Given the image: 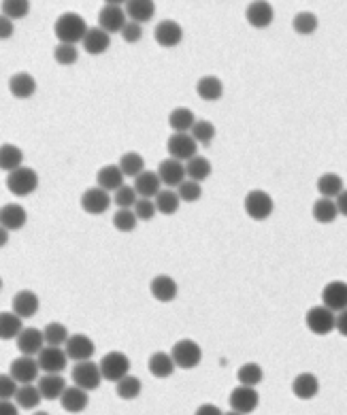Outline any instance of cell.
Listing matches in <instances>:
<instances>
[{"mask_svg":"<svg viewBox=\"0 0 347 415\" xmlns=\"http://www.w3.org/2000/svg\"><path fill=\"white\" fill-rule=\"evenodd\" d=\"M54 32L60 43H73V45H77V43L83 41L85 32H88V24H85V19L79 13L69 11L56 19Z\"/></svg>","mask_w":347,"mask_h":415,"instance_id":"1","label":"cell"},{"mask_svg":"<svg viewBox=\"0 0 347 415\" xmlns=\"http://www.w3.org/2000/svg\"><path fill=\"white\" fill-rule=\"evenodd\" d=\"M7 188L13 196H30L38 188V175L30 166H17L7 175Z\"/></svg>","mask_w":347,"mask_h":415,"instance_id":"2","label":"cell"},{"mask_svg":"<svg viewBox=\"0 0 347 415\" xmlns=\"http://www.w3.org/2000/svg\"><path fill=\"white\" fill-rule=\"evenodd\" d=\"M170 356L175 360V366L183 368V370H190V368H197L203 360V349L197 341L192 339H181L172 345L170 349Z\"/></svg>","mask_w":347,"mask_h":415,"instance_id":"3","label":"cell"},{"mask_svg":"<svg viewBox=\"0 0 347 415\" xmlns=\"http://www.w3.org/2000/svg\"><path fill=\"white\" fill-rule=\"evenodd\" d=\"M305 324L307 328L317 335V337H324V335H331L335 330V324H337V315L333 309H328L326 304H317V307H311L305 315Z\"/></svg>","mask_w":347,"mask_h":415,"instance_id":"4","label":"cell"},{"mask_svg":"<svg viewBox=\"0 0 347 415\" xmlns=\"http://www.w3.org/2000/svg\"><path fill=\"white\" fill-rule=\"evenodd\" d=\"M275 203L271 199V194H267L265 190H251L245 196V213L256 222H265L273 215Z\"/></svg>","mask_w":347,"mask_h":415,"instance_id":"5","label":"cell"},{"mask_svg":"<svg viewBox=\"0 0 347 415\" xmlns=\"http://www.w3.org/2000/svg\"><path fill=\"white\" fill-rule=\"evenodd\" d=\"M36 362L43 373H62L69 366V354L60 345H45L36 354Z\"/></svg>","mask_w":347,"mask_h":415,"instance_id":"6","label":"cell"},{"mask_svg":"<svg viewBox=\"0 0 347 415\" xmlns=\"http://www.w3.org/2000/svg\"><path fill=\"white\" fill-rule=\"evenodd\" d=\"M166 151H168L170 158L186 162L192 156H197L199 143H197V139H194L190 133H172L168 137V141H166Z\"/></svg>","mask_w":347,"mask_h":415,"instance_id":"7","label":"cell"},{"mask_svg":"<svg viewBox=\"0 0 347 415\" xmlns=\"http://www.w3.org/2000/svg\"><path fill=\"white\" fill-rule=\"evenodd\" d=\"M100 373H102V379L107 381H120L124 375L130 373V358L122 352H109L104 354L102 360H100Z\"/></svg>","mask_w":347,"mask_h":415,"instance_id":"8","label":"cell"},{"mask_svg":"<svg viewBox=\"0 0 347 415\" xmlns=\"http://www.w3.org/2000/svg\"><path fill=\"white\" fill-rule=\"evenodd\" d=\"M73 383L83 388V390H96L102 383V373H100V366L96 362L90 360H81L73 366Z\"/></svg>","mask_w":347,"mask_h":415,"instance_id":"9","label":"cell"},{"mask_svg":"<svg viewBox=\"0 0 347 415\" xmlns=\"http://www.w3.org/2000/svg\"><path fill=\"white\" fill-rule=\"evenodd\" d=\"M111 196L107 190H102L100 186L96 188H88L81 194V209L90 215H102L111 205Z\"/></svg>","mask_w":347,"mask_h":415,"instance_id":"10","label":"cell"},{"mask_svg":"<svg viewBox=\"0 0 347 415\" xmlns=\"http://www.w3.org/2000/svg\"><path fill=\"white\" fill-rule=\"evenodd\" d=\"M9 375L17 381V383H34L38 379V362L34 360V356H26L21 354L19 358H15L9 366Z\"/></svg>","mask_w":347,"mask_h":415,"instance_id":"11","label":"cell"},{"mask_svg":"<svg viewBox=\"0 0 347 415\" xmlns=\"http://www.w3.org/2000/svg\"><path fill=\"white\" fill-rule=\"evenodd\" d=\"M258 392L254 390V385H243L238 383L232 392H230V407L234 413H251L258 407Z\"/></svg>","mask_w":347,"mask_h":415,"instance_id":"12","label":"cell"},{"mask_svg":"<svg viewBox=\"0 0 347 415\" xmlns=\"http://www.w3.org/2000/svg\"><path fill=\"white\" fill-rule=\"evenodd\" d=\"M64 349H67L69 360H75V362L90 360L96 354L94 341L90 337H85V335H73V337H69L67 343H64Z\"/></svg>","mask_w":347,"mask_h":415,"instance_id":"13","label":"cell"},{"mask_svg":"<svg viewBox=\"0 0 347 415\" xmlns=\"http://www.w3.org/2000/svg\"><path fill=\"white\" fill-rule=\"evenodd\" d=\"M126 21H128V15L122 9V5H104L98 13V26L109 34L120 32Z\"/></svg>","mask_w":347,"mask_h":415,"instance_id":"14","label":"cell"},{"mask_svg":"<svg viewBox=\"0 0 347 415\" xmlns=\"http://www.w3.org/2000/svg\"><path fill=\"white\" fill-rule=\"evenodd\" d=\"M154 38L160 47H166V49L175 47L183 38V28L177 24L175 19H162L154 30Z\"/></svg>","mask_w":347,"mask_h":415,"instance_id":"15","label":"cell"},{"mask_svg":"<svg viewBox=\"0 0 347 415\" xmlns=\"http://www.w3.org/2000/svg\"><path fill=\"white\" fill-rule=\"evenodd\" d=\"M245 19L249 21V26L262 30V28H269L273 24L275 11H273L271 3H267V0H254V3L245 11Z\"/></svg>","mask_w":347,"mask_h":415,"instance_id":"16","label":"cell"},{"mask_svg":"<svg viewBox=\"0 0 347 415\" xmlns=\"http://www.w3.org/2000/svg\"><path fill=\"white\" fill-rule=\"evenodd\" d=\"M158 177L162 181V186L166 188H177L179 183H183L188 179L186 175V164L181 160L175 158H168L158 166Z\"/></svg>","mask_w":347,"mask_h":415,"instance_id":"17","label":"cell"},{"mask_svg":"<svg viewBox=\"0 0 347 415\" xmlns=\"http://www.w3.org/2000/svg\"><path fill=\"white\" fill-rule=\"evenodd\" d=\"M15 345L19 349V354L26 356H36L43 347H45V337H43V330L36 328H21V333L15 337Z\"/></svg>","mask_w":347,"mask_h":415,"instance_id":"18","label":"cell"},{"mask_svg":"<svg viewBox=\"0 0 347 415\" xmlns=\"http://www.w3.org/2000/svg\"><path fill=\"white\" fill-rule=\"evenodd\" d=\"M88 390H83L79 385H67L64 388V392L60 394V405L64 411L69 413H81L85 407H88Z\"/></svg>","mask_w":347,"mask_h":415,"instance_id":"19","label":"cell"},{"mask_svg":"<svg viewBox=\"0 0 347 415\" xmlns=\"http://www.w3.org/2000/svg\"><path fill=\"white\" fill-rule=\"evenodd\" d=\"M322 302L333 311H341L347 307V283L345 281H331L322 290Z\"/></svg>","mask_w":347,"mask_h":415,"instance_id":"20","label":"cell"},{"mask_svg":"<svg viewBox=\"0 0 347 415\" xmlns=\"http://www.w3.org/2000/svg\"><path fill=\"white\" fill-rule=\"evenodd\" d=\"M81 45L88 54L100 56V54H104L107 49L111 47V36H109V32H104L100 26L98 28H88V32H85V36L81 41Z\"/></svg>","mask_w":347,"mask_h":415,"instance_id":"21","label":"cell"},{"mask_svg":"<svg viewBox=\"0 0 347 415\" xmlns=\"http://www.w3.org/2000/svg\"><path fill=\"white\" fill-rule=\"evenodd\" d=\"M177 290L179 288H177L175 279L168 277V275H158V277L151 279V283H149V292H151V296H154L158 302L175 300L177 298Z\"/></svg>","mask_w":347,"mask_h":415,"instance_id":"22","label":"cell"},{"mask_svg":"<svg viewBox=\"0 0 347 415\" xmlns=\"http://www.w3.org/2000/svg\"><path fill=\"white\" fill-rule=\"evenodd\" d=\"M11 309L21 317V319H30L36 315L38 311V296L32 290H21L13 296Z\"/></svg>","mask_w":347,"mask_h":415,"instance_id":"23","label":"cell"},{"mask_svg":"<svg viewBox=\"0 0 347 415\" xmlns=\"http://www.w3.org/2000/svg\"><path fill=\"white\" fill-rule=\"evenodd\" d=\"M139 194V199H154V196L162 190V181L158 177V172L154 170H141L135 177L133 186Z\"/></svg>","mask_w":347,"mask_h":415,"instance_id":"24","label":"cell"},{"mask_svg":"<svg viewBox=\"0 0 347 415\" xmlns=\"http://www.w3.org/2000/svg\"><path fill=\"white\" fill-rule=\"evenodd\" d=\"M28 222V213L24 207H19L15 203H9L0 209V224H3L9 232H15V230H21Z\"/></svg>","mask_w":347,"mask_h":415,"instance_id":"25","label":"cell"},{"mask_svg":"<svg viewBox=\"0 0 347 415\" xmlns=\"http://www.w3.org/2000/svg\"><path fill=\"white\" fill-rule=\"evenodd\" d=\"M9 92L19 100L32 98L36 92V79L30 73H15L9 79Z\"/></svg>","mask_w":347,"mask_h":415,"instance_id":"26","label":"cell"},{"mask_svg":"<svg viewBox=\"0 0 347 415\" xmlns=\"http://www.w3.org/2000/svg\"><path fill=\"white\" fill-rule=\"evenodd\" d=\"M124 11H126L128 19L139 21V24H145V21L154 19L156 5H154V0H126Z\"/></svg>","mask_w":347,"mask_h":415,"instance_id":"27","label":"cell"},{"mask_svg":"<svg viewBox=\"0 0 347 415\" xmlns=\"http://www.w3.org/2000/svg\"><path fill=\"white\" fill-rule=\"evenodd\" d=\"M38 392L45 401H56L60 399V394L67 388V379H64L60 373H45L43 377H38Z\"/></svg>","mask_w":347,"mask_h":415,"instance_id":"28","label":"cell"},{"mask_svg":"<svg viewBox=\"0 0 347 415\" xmlns=\"http://www.w3.org/2000/svg\"><path fill=\"white\" fill-rule=\"evenodd\" d=\"M292 392H294L296 399L309 401V399L317 396L320 381H317V377H315L313 373H300V375L294 379V383H292Z\"/></svg>","mask_w":347,"mask_h":415,"instance_id":"29","label":"cell"},{"mask_svg":"<svg viewBox=\"0 0 347 415\" xmlns=\"http://www.w3.org/2000/svg\"><path fill=\"white\" fill-rule=\"evenodd\" d=\"M147 368H149V373L154 377L166 379V377L172 375V370H175V360H172V356L166 354V352H156V354L149 356Z\"/></svg>","mask_w":347,"mask_h":415,"instance_id":"30","label":"cell"},{"mask_svg":"<svg viewBox=\"0 0 347 415\" xmlns=\"http://www.w3.org/2000/svg\"><path fill=\"white\" fill-rule=\"evenodd\" d=\"M96 183L107 192H111V190L115 192L117 188L124 186V172L117 164H107L96 172Z\"/></svg>","mask_w":347,"mask_h":415,"instance_id":"31","label":"cell"},{"mask_svg":"<svg viewBox=\"0 0 347 415\" xmlns=\"http://www.w3.org/2000/svg\"><path fill=\"white\" fill-rule=\"evenodd\" d=\"M154 203H156V211L162 213V215H175L181 207V199L175 188H166V190H160L156 196H154Z\"/></svg>","mask_w":347,"mask_h":415,"instance_id":"32","label":"cell"},{"mask_svg":"<svg viewBox=\"0 0 347 415\" xmlns=\"http://www.w3.org/2000/svg\"><path fill=\"white\" fill-rule=\"evenodd\" d=\"M197 94H199L203 100H207V102H215V100H220L222 94H224V83H222L218 77L205 75V77H201L199 83H197Z\"/></svg>","mask_w":347,"mask_h":415,"instance_id":"33","label":"cell"},{"mask_svg":"<svg viewBox=\"0 0 347 415\" xmlns=\"http://www.w3.org/2000/svg\"><path fill=\"white\" fill-rule=\"evenodd\" d=\"M21 164H24V151L11 143L0 145V170L11 172Z\"/></svg>","mask_w":347,"mask_h":415,"instance_id":"34","label":"cell"},{"mask_svg":"<svg viewBox=\"0 0 347 415\" xmlns=\"http://www.w3.org/2000/svg\"><path fill=\"white\" fill-rule=\"evenodd\" d=\"M313 217H315V222H320V224H333L339 217V209H337L335 199H326V196L317 199L313 203Z\"/></svg>","mask_w":347,"mask_h":415,"instance_id":"35","label":"cell"},{"mask_svg":"<svg viewBox=\"0 0 347 415\" xmlns=\"http://www.w3.org/2000/svg\"><path fill=\"white\" fill-rule=\"evenodd\" d=\"M21 319L15 311H3L0 313V341H11L21 333Z\"/></svg>","mask_w":347,"mask_h":415,"instance_id":"36","label":"cell"},{"mask_svg":"<svg viewBox=\"0 0 347 415\" xmlns=\"http://www.w3.org/2000/svg\"><path fill=\"white\" fill-rule=\"evenodd\" d=\"M13 399H15V403H17L19 409H34L43 401L38 388L32 385V383H19V388H17Z\"/></svg>","mask_w":347,"mask_h":415,"instance_id":"37","label":"cell"},{"mask_svg":"<svg viewBox=\"0 0 347 415\" xmlns=\"http://www.w3.org/2000/svg\"><path fill=\"white\" fill-rule=\"evenodd\" d=\"M194 122H197V117H194V113L186 106L172 109L168 115V126L172 128V133H190Z\"/></svg>","mask_w":347,"mask_h":415,"instance_id":"38","label":"cell"},{"mask_svg":"<svg viewBox=\"0 0 347 415\" xmlns=\"http://www.w3.org/2000/svg\"><path fill=\"white\" fill-rule=\"evenodd\" d=\"M141 390H143L141 379L135 377V375H130V373L124 375L120 381H115V392H117V396L124 399V401H135L141 394Z\"/></svg>","mask_w":347,"mask_h":415,"instance_id":"39","label":"cell"},{"mask_svg":"<svg viewBox=\"0 0 347 415\" xmlns=\"http://www.w3.org/2000/svg\"><path fill=\"white\" fill-rule=\"evenodd\" d=\"M186 175L188 179L205 181L211 175V162L203 156H192L190 160H186Z\"/></svg>","mask_w":347,"mask_h":415,"instance_id":"40","label":"cell"},{"mask_svg":"<svg viewBox=\"0 0 347 415\" xmlns=\"http://www.w3.org/2000/svg\"><path fill=\"white\" fill-rule=\"evenodd\" d=\"M341 190H343V179L337 172H324L317 179V192L322 196H326V199H337Z\"/></svg>","mask_w":347,"mask_h":415,"instance_id":"41","label":"cell"},{"mask_svg":"<svg viewBox=\"0 0 347 415\" xmlns=\"http://www.w3.org/2000/svg\"><path fill=\"white\" fill-rule=\"evenodd\" d=\"M117 166L122 168L124 177H137L141 170H145V160L141 154H137V151H128V154H124L120 158Z\"/></svg>","mask_w":347,"mask_h":415,"instance_id":"42","label":"cell"},{"mask_svg":"<svg viewBox=\"0 0 347 415\" xmlns=\"http://www.w3.org/2000/svg\"><path fill=\"white\" fill-rule=\"evenodd\" d=\"M236 379H238V383L256 388L260 381L265 379V370L260 368L258 364H254V362H247V364H243L241 368L236 370Z\"/></svg>","mask_w":347,"mask_h":415,"instance_id":"43","label":"cell"},{"mask_svg":"<svg viewBox=\"0 0 347 415\" xmlns=\"http://www.w3.org/2000/svg\"><path fill=\"white\" fill-rule=\"evenodd\" d=\"M43 337H45V345H60L62 347L71 335H69L67 326H64V324L52 322V324L45 326V328H43Z\"/></svg>","mask_w":347,"mask_h":415,"instance_id":"44","label":"cell"},{"mask_svg":"<svg viewBox=\"0 0 347 415\" xmlns=\"http://www.w3.org/2000/svg\"><path fill=\"white\" fill-rule=\"evenodd\" d=\"M215 133H218V130H215V126L207 120H197L190 130V135L197 139L199 145H209L215 139Z\"/></svg>","mask_w":347,"mask_h":415,"instance_id":"45","label":"cell"},{"mask_svg":"<svg viewBox=\"0 0 347 415\" xmlns=\"http://www.w3.org/2000/svg\"><path fill=\"white\" fill-rule=\"evenodd\" d=\"M139 224V217L133 209H117V213L113 215V226L120 232H133Z\"/></svg>","mask_w":347,"mask_h":415,"instance_id":"46","label":"cell"},{"mask_svg":"<svg viewBox=\"0 0 347 415\" xmlns=\"http://www.w3.org/2000/svg\"><path fill=\"white\" fill-rule=\"evenodd\" d=\"M0 9L11 19H24L30 13V0H3Z\"/></svg>","mask_w":347,"mask_h":415,"instance_id":"47","label":"cell"},{"mask_svg":"<svg viewBox=\"0 0 347 415\" xmlns=\"http://www.w3.org/2000/svg\"><path fill=\"white\" fill-rule=\"evenodd\" d=\"M292 26L298 34H313L317 30V17L311 11H300L294 15Z\"/></svg>","mask_w":347,"mask_h":415,"instance_id":"48","label":"cell"},{"mask_svg":"<svg viewBox=\"0 0 347 415\" xmlns=\"http://www.w3.org/2000/svg\"><path fill=\"white\" fill-rule=\"evenodd\" d=\"M177 194H179L181 203H197V201H201V196H203L201 181L186 179L183 183L177 186Z\"/></svg>","mask_w":347,"mask_h":415,"instance_id":"49","label":"cell"},{"mask_svg":"<svg viewBox=\"0 0 347 415\" xmlns=\"http://www.w3.org/2000/svg\"><path fill=\"white\" fill-rule=\"evenodd\" d=\"M54 58L58 64H62V67H71V64H75L79 60L77 45H73V43H60V45L54 49Z\"/></svg>","mask_w":347,"mask_h":415,"instance_id":"50","label":"cell"},{"mask_svg":"<svg viewBox=\"0 0 347 415\" xmlns=\"http://www.w3.org/2000/svg\"><path fill=\"white\" fill-rule=\"evenodd\" d=\"M139 201V194L133 186H122L115 190V196H113V203L120 207V209H133L135 203Z\"/></svg>","mask_w":347,"mask_h":415,"instance_id":"51","label":"cell"},{"mask_svg":"<svg viewBox=\"0 0 347 415\" xmlns=\"http://www.w3.org/2000/svg\"><path fill=\"white\" fill-rule=\"evenodd\" d=\"M133 211L137 213L139 222H149V220H154V215L158 213V211H156V203L151 201V199H139V201L135 203Z\"/></svg>","mask_w":347,"mask_h":415,"instance_id":"52","label":"cell"},{"mask_svg":"<svg viewBox=\"0 0 347 415\" xmlns=\"http://www.w3.org/2000/svg\"><path fill=\"white\" fill-rule=\"evenodd\" d=\"M120 34H122V38H124L126 43H137V41H141V36H143V28H141L139 21L128 19L126 24H124V28L120 30Z\"/></svg>","mask_w":347,"mask_h":415,"instance_id":"53","label":"cell"},{"mask_svg":"<svg viewBox=\"0 0 347 415\" xmlns=\"http://www.w3.org/2000/svg\"><path fill=\"white\" fill-rule=\"evenodd\" d=\"M17 388H19V383L9 373L7 375H0V399H13Z\"/></svg>","mask_w":347,"mask_h":415,"instance_id":"54","label":"cell"},{"mask_svg":"<svg viewBox=\"0 0 347 415\" xmlns=\"http://www.w3.org/2000/svg\"><path fill=\"white\" fill-rule=\"evenodd\" d=\"M15 32V26H13V19L7 17L5 13H0V41H7L11 38Z\"/></svg>","mask_w":347,"mask_h":415,"instance_id":"55","label":"cell"},{"mask_svg":"<svg viewBox=\"0 0 347 415\" xmlns=\"http://www.w3.org/2000/svg\"><path fill=\"white\" fill-rule=\"evenodd\" d=\"M17 403H11V399H0V415H17Z\"/></svg>","mask_w":347,"mask_h":415,"instance_id":"56","label":"cell"},{"mask_svg":"<svg viewBox=\"0 0 347 415\" xmlns=\"http://www.w3.org/2000/svg\"><path fill=\"white\" fill-rule=\"evenodd\" d=\"M335 330H339L343 337H347V307L339 311V315H337V324H335Z\"/></svg>","mask_w":347,"mask_h":415,"instance_id":"57","label":"cell"},{"mask_svg":"<svg viewBox=\"0 0 347 415\" xmlns=\"http://www.w3.org/2000/svg\"><path fill=\"white\" fill-rule=\"evenodd\" d=\"M335 203H337V209H339V215H343V217H347V190L343 188L341 190V194L335 199Z\"/></svg>","mask_w":347,"mask_h":415,"instance_id":"58","label":"cell"},{"mask_svg":"<svg viewBox=\"0 0 347 415\" xmlns=\"http://www.w3.org/2000/svg\"><path fill=\"white\" fill-rule=\"evenodd\" d=\"M197 413H199V415H207V413H211V415H220L222 411H220L218 407H215V405H201Z\"/></svg>","mask_w":347,"mask_h":415,"instance_id":"59","label":"cell"},{"mask_svg":"<svg viewBox=\"0 0 347 415\" xmlns=\"http://www.w3.org/2000/svg\"><path fill=\"white\" fill-rule=\"evenodd\" d=\"M7 243H9V230L0 224V247H5Z\"/></svg>","mask_w":347,"mask_h":415,"instance_id":"60","label":"cell"},{"mask_svg":"<svg viewBox=\"0 0 347 415\" xmlns=\"http://www.w3.org/2000/svg\"><path fill=\"white\" fill-rule=\"evenodd\" d=\"M107 5H126V0H104Z\"/></svg>","mask_w":347,"mask_h":415,"instance_id":"61","label":"cell"},{"mask_svg":"<svg viewBox=\"0 0 347 415\" xmlns=\"http://www.w3.org/2000/svg\"><path fill=\"white\" fill-rule=\"evenodd\" d=\"M0 290H3V279H0Z\"/></svg>","mask_w":347,"mask_h":415,"instance_id":"62","label":"cell"}]
</instances>
